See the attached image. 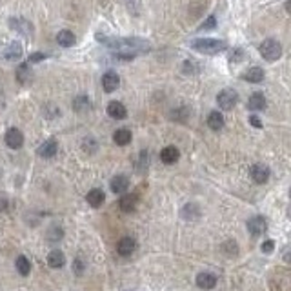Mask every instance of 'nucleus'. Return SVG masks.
I'll return each instance as SVG.
<instances>
[{"instance_id": "nucleus-32", "label": "nucleus", "mask_w": 291, "mask_h": 291, "mask_svg": "<svg viewBox=\"0 0 291 291\" xmlns=\"http://www.w3.org/2000/svg\"><path fill=\"white\" fill-rule=\"evenodd\" d=\"M73 269H75L77 275H82V273H84V262H82V259H77V260L73 262Z\"/></svg>"}, {"instance_id": "nucleus-7", "label": "nucleus", "mask_w": 291, "mask_h": 291, "mask_svg": "<svg viewBox=\"0 0 291 291\" xmlns=\"http://www.w3.org/2000/svg\"><path fill=\"white\" fill-rule=\"evenodd\" d=\"M266 228H268V224H266V218H264V216H253V218L247 220V231L251 233L253 237L262 235V233L266 231Z\"/></svg>"}, {"instance_id": "nucleus-4", "label": "nucleus", "mask_w": 291, "mask_h": 291, "mask_svg": "<svg viewBox=\"0 0 291 291\" xmlns=\"http://www.w3.org/2000/svg\"><path fill=\"white\" fill-rule=\"evenodd\" d=\"M216 102H218V107L222 109V111H230L233 109L237 102H239V95H237V91L231 90V88H226L218 93V97H216Z\"/></svg>"}, {"instance_id": "nucleus-2", "label": "nucleus", "mask_w": 291, "mask_h": 291, "mask_svg": "<svg viewBox=\"0 0 291 291\" xmlns=\"http://www.w3.org/2000/svg\"><path fill=\"white\" fill-rule=\"evenodd\" d=\"M191 47L195 51L204 53V55H218L228 49V44L224 40H218V38H197L191 42Z\"/></svg>"}, {"instance_id": "nucleus-28", "label": "nucleus", "mask_w": 291, "mask_h": 291, "mask_svg": "<svg viewBox=\"0 0 291 291\" xmlns=\"http://www.w3.org/2000/svg\"><path fill=\"white\" fill-rule=\"evenodd\" d=\"M46 237H47V240H49V242H59V240L64 237V230H62V228H59V226H53L51 230L47 231V235H46Z\"/></svg>"}, {"instance_id": "nucleus-14", "label": "nucleus", "mask_w": 291, "mask_h": 291, "mask_svg": "<svg viewBox=\"0 0 291 291\" xmlns=\"http://www.w3.org/2000/svg\"><path fill=\"white\" fill-rule=\"evenodd\" d=\"M179 157H180V153H179V150H177L175 146H166L164 150L160 151V160H162L164 164H168V166L175 164V162L179 160Z\"/></svg>"}, {"instance_id": "nucleus-34", "label": "nucleus", "mask_w": 291, "mask_h": 291, "mask_svg": "<svg viewBox=\"0 0 291 291\" xmlns=\"http://www.w3.org/2000/svg\"><path fill=\"white\" fill-rule=\"evenodd\" d=\"M215 22H216V18H215V16H209L208 20L204 22V26H202L200 30H213V28H215Z\"/></svg>"}, {"instance_id": "nucleus-9", "label": "nucleus", "mask_w": 291, "mask_h": 291, "mask_svg": "<svg viewBox=\"0 0 291 291\" xmlns=\"http://www.w3.org/2000/svg\"><path fill=\"white\" fill-rule=\"evenodd\" d=\"M269 168L266 164H255L251 168V179L257 182V184H266L269 180Z\"/></svg>"}, {"instance_id": "nucleus-8", "label": "nucleus", "mask_w": 291, "mask_h": 291, "mask_svg": "<svg viewBox=\"0 0 291 291\" xmlns=\"http://www.w3.org/2000/svg\"><path fill=\"white\" fill-rule=\"evenodd\" d=\"M119 86H120V77L117 75L115 71L104 73V77H102V90H104L106 93H113Z\"/></svg>"}, {"instance_id": "nucleus-17", "label": "nucleus", "mask_w": 291, "mask_h": 291, "mask_svg": "<svg viewBox=\"0 0 291 291\" xmlns=\"http://www.w3.org/2000/svg\"><path fill=\"white\" fill-rule=\"evenodd\" d=\"M242 78L246 80V82H251V84H260L264 80V69L262 67H249L246 73L242 75Z\"/></svg>"}, {"instance_id": "nucleus-35", "label": "nucleus", "mask_w": 291, "mask_h": 291, "mask_svg": "<svg viewBox=\"0 0 291 291\" xmlns=\"http://www.w3.org/2000/svg\"><path fill=\"white\" fill-rule=\"evenodd\" d=\"M144 164L148 166V153L142 151L140 153V164H138V171H144Z\"/></svg>"}, {"instance_id": "nucleus-18", "label": "nucleus", "mask_w": 291, "mask_h": 291, "mask_svg": "<svg viewBox=\"0 0 291 291\" xmlns=\"http://www.w3.org/2000/svg\"><path fill=\"white\" fill-rule=\"evenodd\" d=\"M47 264H49V268L53 269L62 268V266L66 264V255L62 253L60 249H53L51 253L47 255Z\"/></svg>"}, {"instance_id": "nucleus-10", "label": "nucleus", "mask_w": 291, "mask_h": 291, "mask_svg": "<svg viewBox=\"0 0 291 291\" xmlns=\"http://www.w3.org/2000/svg\"><path fill=\"white\" fill-rule=\"evenodd\" d=\"M135 247H137L135 239H131V237H124V239H120L119 244H117V253H119L120 257H129V255L135 251Z\"/></svg>"}, {"instance_id": "nucleus-36", "label": "nucleus", "mask_w": 291, "mask_h": 291, "mask_svg": "<svg viewBox=\"0 0 291 291\" xmlns=\"http://www.w3.org/2000/svg\"><path fill=\"white\" fill-rule=\"evenodd\" d=\"M44 53H35V55H31L30 57V62H40V60H44Z\"/></svg>"}, {"instance_id": "nucleus-19", "label": "nucleus", "mask_w": 291, "mask_h": 291, "mask_svg": "<svg viewBox=\"0 0 291 291\" xmlns=\"http://www.w3.org/2000/svg\"><path fill=\"white\" fill-rule=\"evenodd\" d=\"M226 120H224V115L220 111H211L208 115V126L213 129V131H220L222 127H224Z\"/></svg>"}, {"instance_id": "nucleus-25", "label": "nucleus", "mask_w": 291, "mask_h": 291, "mask_svg": "<svg viewBox=\"0 0 291 291\" xmlns=\"http://www.w3.org/2000/svg\"><path fill=\"white\" fill-rule=\"evenodd\" d=\"M71 106H73V109H75V111L84 113V111H88V109L91 107V100L86 97V95H78V97L73 100V104H71Z\"/></svg>"}, {"instance_id": "nucleus-21", "label": "nucleus", "mask_w": 291, "mask_h": 291, "mask_svg": "<svg viewBox=\"0 0 291 291\" xmlns=\"http://www.w3.org/2000/svg\"><path fill=\"white\" fill-rule=\"evenodd\" d=\"M113 142H115L117 146H127V144L131 142V131L126 129V127L117 129V131L113 133Z\"/></svg>"}, {"instance_id": "nucleus-11", "label": "nucleus", "mask_w": 291, "mask_h": 291, "mask_svg": "<svg viewBox=\"0 0 291 291\" xmlns=\"http://www.w3.org/2000/svg\"><path fill=\"white\" fill-rule=\"evenodd\" d=\"M197 286L200 288V290H213L216 286V276L213 273H208V271H204V273H199L197 275Z\"/></svg>"}, {"instance_id": "nucleus-15", "label": "nucleus", "mask_w": 291, "mask_h": 291, "mask_svg": "<svg viewBox=\"0 0 291 291\" xmlns=\"http://www.w3.org/2000/svg\"><path fill=\"white\" fill-rule=\"evenodd\" d=\"M137 204H138V197L137 195H122V199L119 200V206L124 213H131L137 209Z\"/></svg>"}, {"instance_id": "nucleus-30", "label": "nucleus", "mask_w": 291, "mask_h": 291, "mask_svg": "<svg viewBox=\"0 0 291 291\" xmlns=\"http://www.w3.org/2000/svg\"><path fill=\"white\" fill-rule=\"evenodd\" d=\"M222 249H224V253H228L230 257L239 253V249H237V242H235V240H228Z\"/></svg>"}, {"instance_id": "nucleus-29", "label": "nucleus", "mask_w": 291, "mask_h": 291, "mask_svg": "<svg viewBox=\"0 0 291 291\" xmlns=\"http://www.w3.org/2000/svg\"><path fill=\"white\" fill-rule=\"evenodd\" d=\"M82 150L88 153V155H91V153H95L97 151V140L93 138V137H86L82 140Z\"/></svg>"}, {"instance_id": "nucleus-1", "label": "nucleus", "mask_w": 291, "mask_h": 291, "mask_svg": "<svg viewBox=\"0 0 291 291\" xmlns=\"http://www.w3.org/2000/svg\"><path fill=\"white\" fill-rule=\"evenodd\" d=\"M98 42H104L106 46H109L115 55L120 59H133L138 53L150 51L151 46L142 40V38H107L102 35H97Z\"/></svg>"}, {"instance_id": "nucleus-37", "label": "nucleus", "mask_w": 291, "mask_h": 291, "mask_svg": "<svg viewBox=\"0 0 291 291\" xmlns=\"http://www.w3.org/2000/svg\"><path fill=\"white\" fill-rule=\"evenodd\" d=\"M249 122L253 124V127H262V122L259 120V117H257V115H251V117H249Z\"/></svg>"}, {"instance_id": "nucleus-16", "label": "nucleus", "mask_w": 291, "mask_h": 291, "mask_svg": "<svg viewBox=\"0 0 291 291\" xmlns=\"http://www.w3.org/2000/svg\"><path fill=\"white\" fill-rule=\"evenodd\" d=\"M86 200H88V204H90L91 208H100V206L104 204V200H106V195H104V191H102V189L95 187V189H91L90 193H88Z\"/></svg>"}, {"instance_id": "nucleus-23", "label": "nucleus", "mask_w": 291, "mask_h": 291, "mask_svg": "<svg viewBox=\"0 0 291 291\" xmlns=\"http://www.w3.org/2000/svg\"><path fill=\"white\" fill-rule=\"evenodd\" d=\"M4 57L8 60H16L22 57V44L20 42H11V44L4 49Z\"/></svg>"}, {"instance_id": "nucleus-20", "label": "nucleus", "mask_w": 291, "mask_h": 291, "mask_svg": "<svg viewBox=\"0 0 291 291\" xmlns=\"http://www.w3.org/2000/svg\"><path fill=\"white\" fill-rule=\"evenodd\" d=\"M247 107L251 109V111H262L264 107H266V97H264V93H253L249 100H247Z\"/></svg>"}, {"instance_id": "nucleus-22", "label": "nucleus", "mask_w": 291, "mask_h": 291, "mask_svg": "<svg viewBox=\"0 0 291 291\" xmlns=\"http://www.w3.org/2000/svg\"><path fill=\"white\" fill-rule=\"evenodd\" d=\"M180 213H182V218H186V220H197L200 216V208L197 204H193V202H189V204H186L182 208Z\"/></svg>"}, {"instance_id": "nucleus-12", "label": "nucleus", "mask_w": 291, "mask_h": 291, "mask_svg": "<svg viewBox=\"0 0 291 291\" xmlns=\"http://www.w3.org/2000/svg\"><path fill=\"white\" fill-rule=\"evenodd\" d=\"M111 191L117 195H122L126 193L127 189H129V179H127L126 175H117V177H113L111 179Z\"/></svg>"}, {"instance_id": "nucleus-33", "label": "nucleus", "mask_w": 291, "mask_h": 291, "mask_svg": "<svg viewBox=\"0 0 291 291\" xmlns=\"http://www.w3.org/2000/svg\"><path fill=\"white\" fill-rule=\"evenodd\" d=\"M9 206V200H8V195L6 193H0V213L2 211H6Z\"/></svg>"}, {"instance_id": "nucleus-3", "label": "nucleus", "mask_w": 291, "mask_h": 291, "mask_svg": "<svg viewBox=\"0 0 291 291\" xmlns=\"http://www.w3.org/2000/svg\"><path fill=\"white\" fill-rule=\"evenodd\" d=\"M259 51H260V55L268 60V62H275V60H278L280 55H282V46H280V42L275 40V38H266L260 44V47H259Z\"/></svg>"}, {"instance_id": "nucleus-5", "label": "nucleus", "mask_w": 291, "mask_h": 291, "mask_svg": "<svg viewBox=\"0 0 291 291\" xmlns=\"http://www.w3.org/2000/svg\"><path fill=\"white\" fill-rule=\"evenodd\" d=\"M4 140H6V144H8V148H11V150H18V148H22V144H24V135H22L20 129H16V127H9L8 131H6Z\"/></svg>"}, {"instance_id": "nucleus-6", "label": "nucleus", "mask_w": 291, "mask_h": 291, "mask_svg": "<svg viewBox=\"0 0 291 291\" xmlns=\"http://www.w3.org/2000/svg\"><path fill=\"white\" fill-rule=\"evenodd\" d=\"M106 111H107V115L115 120H124L127 117L126 106L122 104V102H119V100H111V102L107 104V109H106Z\"/></svg>"}, {"instance_id": "nucleus-24", "label": "nucleus", "mask_w": 291, "mask_h": 291, "mask_svg": "<svg viewBox=\"0 0 291 291\" xmlns=\"http://www.w3.org/2000/svg\"><path fill=\"white\" fill-rule=\"evenodd\" d=\"M57 42H59V46H62V47H71V46L75 44V35H73L71 31L62 30L59 31V35H57Z\"/></svg>"}, {"instance_id": "nucleus-13", "label": "nucleus", "mask_w": 291, "mask_h": 291, "mask_svg": "<svg viewBox=\"0 0 291 291\" xmlns=\"http://www.w3.org/2000/svg\"><path fill=\"white\" fill-rule=\"evenodd\" d=\"M57 150H59V144L55 138H49V140H46L40 148L37 150V153L40 155L42 158H53L57 155Z\"/></svg>"}, {"instance_id": "nucleus-31", "label": "nucleus", "mask_w": 291, "mask_h": 291, "mask_svg": "<svg viewBox=\"0 0 291 291\" xmlns=\"http://www.w3.org/2000/svg\"><path fill=\"white\" fill-rule=\"evenodd\" d=\"M273 247H275V242H273V240H266V242H262L260 249H262V253H271Z\"/></svg>"}, {"instance_id": "nucleus-27", "label": "nucleus", "mask_w": 291, "mask_h": 291, "mask_svg": "<svg viewBox=\"0 0 291 291\" xmlns=\"http://www.w3.org/2000/svg\"><path fill=\"white\" fill-rule=\"evenodd\" d=\"M11 28L16 31H20L24 35H31L33 30H31L30 22H26V20H20V18H16V20H11Z\"/></svg>"}, {"instance_id": "nucleus-26", "label": "nucleus", "mask_w": 291, "mask_h": 291, "mask_svg": "<svg viewBox=\"0 0 291 291\" xmlns=\"http://www.w3.org/2000/svg\"><path fill=\"white\" fill-rule=\"evenodd\" d=\"M15 266H16V269H18V273L22 276H26V275H30V271H31V264H30V260L24 257V255H20L18 259H16V262H15Z\"/></svg>"}]
</instances>
